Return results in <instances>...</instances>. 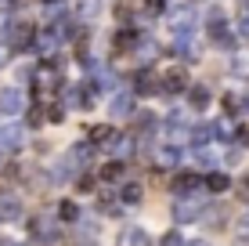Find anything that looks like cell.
<instances>
[{
    "label": "cell",
    "instance_id": "6da1fadb",
    "mask_svg": "<svg viewBox=\"0 0 249 246\" xmlns=\"http://www.w3.org/2000/svg\"><path fill=\"white\" fill-rule=\"evenodd\" d=\"M162 87H166L170 95H177V91H184V87H188V73L181 69V65H177V69H170L166 76H162Z\"/></svg>",
    "mask_w": 249,
    "mask_h": 246
},
{
    "label": "cell",
    "instance_id": "7a4b0ae2",
    "mask_svg": "<svg viewBox=\"0 0 249 246\" xmlns=\"http://www.w3.org/2000/svg\"><path fill=\"white\" fill-rule=\"evenodd\" d=\"M195 185H199V174H192V170H184V174L174 177V189H177V192H192Z\"/></svg>",
    "mask_w": 249,
    "mask_h": 246
},
{
    "label": "cell",
    "instance_id": "3957f363",
    "mask_svg": "<svg viewBox=\"0 0 249 246\" xmlns=\"http://www.w3.org/2000/svg\"><path fill=\"white\" fill-rule=\"evenodd\" d=\"M228 185H231L228 174H210V177H206V189H210V192H224Z\"/></svg>",
    "mask_w": 249,
    "mask_h": 246
},
{
    "label": "cell",
    "instance_id": "277c9868",
    "mask_svg": "<svg viewBox=\"0 0 249 246\" xmlns=\"http://www.w3.org/2000/svg\"><path fill=\"white\" fill-rule=\"evenodd\" d=\"M108 138H112V127H108V123L90 127V141H94V145H101V141H108Z\"/></svg>",
    "mask_w": 249,
    "mask_h": 246
},
{
    "label": "cell",
    "instance_id": "5b68a950",
    "mask_svg": "<svg viewBox=\"0 0 249 246\" xmlns=\"http://www.w3.org/2000/svg\"><path fill=\"white\" fill-rule=\"evenodd\" d=\"M119 174H123V163H116V159H112V163H105V167H101V181H116Z\"/></svg>",
    "mask_w": 249,
    "mask_h": 246
},
{
    "label": "cell",
    "instance_id": "8992f818",
    "mask_svg": "<svg viewBox=\"0 0 249 246\" xmlns=\"http://www.w3.org/2000/svg\"><path fill=\"white\" fill-rule=\"evenodd\" d=\"M58 214H62V221H76V217H80V207H76V203H62Z\"/></svg>",
    "mask_w": 249,
    "mask_h": 246
},
{
    "label": "cell",
    "instance_id": "52a82bcc",
    "mask_svg": "<svg viewBox=\"0 0 249 246\" xmlns=\"http://www.w3.org/2000/svg\"><path fill=\"white\" fill-rule=\"evenodd\" d=\"M141 199V185H126L123 189V203H137Z\"/></svg>",
    "mask_w": 249,
    "mask_h": 246
},
{
    "label": "cell",
    "instance_id": "ba28073f",
    "mask_svg": "<svg viewBox=\"0 0 249 246\" xmlns=\"http://www.w3.org/2000/svg\"><path fill=\"white\" fill-rule=\"evenodd\" d=\"M206 101H210L206 91H192V105H195V109H206Z\"/></svg>",
    "mask_w": 249,
    "mask_h": 246
},
{
    "label": "cell",
    "instance_id": "9c48e42d",
    "mask_svg": "<svg viewBox=\"0 0 249 246\" xmlns=\"http://www.w3.org/2000/svg\"><path fill=\"white\" fill-rule=\"evenodd\" d=\"M15 214H18V207H15L11 199H4V203H0V217H15Z\"/></svg>",
    "mask_w": 249,
    "mask_h": 246
},
{
    "label": "cell",
    "instance_id": "30bf717a",
    "mask_svg": "<svg viewBox=\"0 0 249 246\" xmlns=\"http://www.w3.org/2000/svg\"><path fill=\"white\" fill-rule=\"evenodd\" d=\"M76 189H80V192H90V189H94V177H80V181H76Z\"/></svg>",
    "mask_w": 249,
    "mask_h": 246
},
{
    "label": "cell",
    "instance_id": "8fae6325",
    "mask_svg": "<svg viewBox=\"0 0 249 246\" xmlns=\"http://www.w3.org/2000/svg\"><path fill=\"white\" fill-rule=\"evenodd\" d=\"M224 109H228V113H235V109H238V98L228 95V98H224Z\"/></svg>",
    "mask_w": 249,
    "mask_h": 246
},
{
    "label": "cell",
    "instance_id": "7c38bea8",
    "mask_svg": "<svg viewBox=\"0 0 249 246\" xmlns=\"http://www.w3.org/2000/svg\"><path fill=\"white\" fill-rule=\"evenodd\" d=\"M162 246H181V239H177V235H166V239H162Z\"/></svg>",
    "mask_w": 249,
    "mask_h": 246
},
{
    "label": "cell",
    "instance_id": "4fadbf2b",
    "mask_svg": "<svg viewBox=\"0 0 249 246\" xmlns=\"http://www.w3.org/2000/svg\"><path fill=\"white\" fill-rule=\"evenodd\" d=\"M148 11H162V0H148Z\"/></svg>",
    "mask_w": 249,
    "mask_h": 246
},
{
    "label": "cell",
    "instance_id": "5bb4252c",
    "mask_svg": "<svg viewBox=\"0 0 249 246\" xmlns=\"http://www.w3.org/2000/svg\"><path fill=\"white\" fill-rule=\"evenodd\" d=\"M238 189H242V192H246V196H249V174L242 177V185H238Z\"/></svg>",
    "mask_w": 249,
    "mask_h": 246
}]
</instances>
